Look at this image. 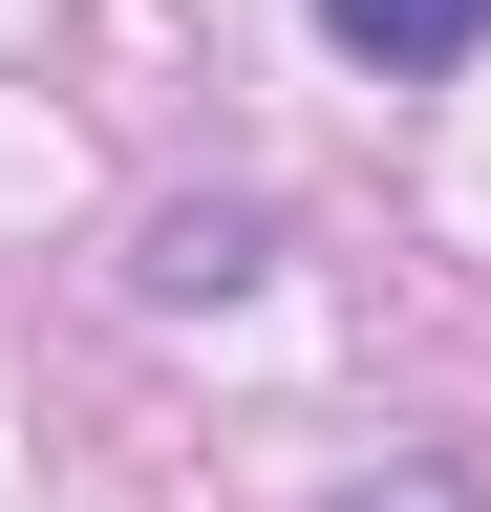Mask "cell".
Segmentation results:
<instances>
[{"instance_id": "6da1fadb", "label": "cell", "mask_w": 491, "mask_h": 512, "mask_svg": "<svg viewBox=\"0 0 491 512\" xmlns=\"http://www.w3.org/2000/svg\"><path fill=\"white\" fill-rule=\"evenodd\" d=\"M363 86H449V64H491V0H299Z\"/></svg>"}, {"instance_id": "7a4b0ae2", "label": "cell", "mask_w": 491, "mask_h": 512, "mask_svg": "<svg viewBox=\"0 0 491 512\" xmlns=\"http://www.w3.org/2000/svg\"><path fill=\"white\" fill-rule=\"evenodd\" d=\"M129 278H150V299H257V278H278V214H257V192H193V214H150Z\"/></svg>"}, {"instance_id": "3957f363", "label": "cell", "mask_w": 491, "mask_h": 512, "mask_svg": "<svg viewBox=\"0 0 491 512\" xmlns=\"http://www.w3.org/2000/svg\"><path fill=\"white\" fill-rule=\"evenodd\" d=\"M321 512H470V470H406V491L363 470V491H321Z\"/></svg>"}]
</instances>
